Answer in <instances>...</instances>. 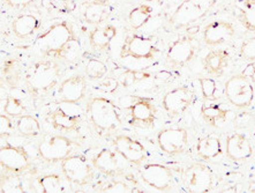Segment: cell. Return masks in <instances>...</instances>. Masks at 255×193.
I'll use <instances>...</instances> for the list:
<instances>
[{
	"label": "cell",
	"mask_w": 255,
	"mask_h": 193,
	"mask_svg": "<svg viewBox=\"0 0 255 193\" xmlns=\"http://www.w3.org/2000/svg\"><path fill=\"white\" fill-rule=\"evenodd\" d=\"M0 165L12 174H22L30 169L31 163L27 151L21 146L6 145L0 148Z\"/></svg>",
	"instance_id": "5bb4252c"
},
{
	"label": "cell",
	"mask_w": 255,
	"mask_h": 193,
	"mask_svg": "<svg viewBox=\"0 0 255 193\" xmlns=\"http://www.w3.org/2000/svg\"><path fill=\"white\" fill-rule=\"evenodd\" d=\"M81 51H82L81 42H80L79 38L75 36L74 38H72L71 41L56 54L54 59H60L65 61H74L81 56Z\"/></svg>",
	"instance_id": "d6a6232c"
},
{
	"label": "cell",
	"mask_w": 255,
	"mask_h": 193,
	"mask_svg": "<svg viewBox=\"0 0 255 193\" xmlns=\"http://www.w3.org/2000/svg\"><path fill=\"white\" fill-rule=\"evenodd\" d=\"M109 1H110V0H92V2L101 3V5H107Z\"/></svg>",
	"instance_id": "ee69618b"
},
{
	"label": "cell",
	"mask_w": 255,
	"mask_h": 193,
	"mask_svg": "<svg viewBox=\"0 0 255 193\" xmlns=\"http://www.w3.org/2000/svg\"><path fill=\"white\" fill-rule=\"evenodd\" d=\"M120 82L116 78H112V76H108V78H104L103 81L100 83V89L102 92L107 94H114L118 90V87Z\"/></svg>",
	"instance_id": "60d3db41"
},
{
	"label": "cell",
	"mask_w": 255,
	"mask_h": 193,
	"mask_svg": "<svg viewBox=\"0 0 255 193\" xmlns=\"http://www.w3.org/2000/svg\"><path fill=\"white\" fill-rule=\"evenodd\" d=\"M196 54V43L192 35L178 37L169 45L166 50V60L171 65L185 66L194 59Z\"/></svg>",
	"instance_id": "9a60e30c"
},
{
	"label": "cell",
	"mask_w": 255,
	"mask_h": 193,
	"mask_svg": "<svg viewBox=\"0 0 255 193\" xmlns=\"http://www.w3.org/2000/svg\"><path fill=\"white\" fill-rule=\"evenodd\" d=\"M225 153L232 161H245L253 155V147L249 137L235 132L230 134L225 141Z\"/></svg>",
	"instance_id": "d6986e66"
},
{
	"label": "cell",
	"mask_w": 255,
	"mask_h": 193,
	"mask_svg": "<svg viewBox=\"0 0 255 193\" xmlns=\"http://www.w3.org/2000/svg\"><path fill=\"white\" fill-rule=\"evenodd\" d=\"M87 93V79L81 74H74L63 80L58 88L60 102L66 104H76L82 101Z\"/></svg>",
	"instance_id": "e0dca14e"
},
{
	"label": "cell",
	"mask_w": 255,
	"mask_h": 193,
	"mask_svg": "<svg viewBox=\"0 0 255 193\" xmlns=\"http://www.w3.org/2000/svg\"><path fill=\"white\" fill-rule=\"evenodd\" d=\"M115 151L125 160V161L132 163L135 166H141L147 158V152L143 144L137 139L126 136V134H119L114 139Z\"/></svg>",
	"instance_id": "2e32d148"
},
{
	"label": "cell",
	"mask_w": 255,
	"mask_h": 193,
	"mask_svg": "<svg viewBox=\"0 0 255 193\" xmlns=\"http://www.w3.org/2000/svg\"><path fill=\"white\" fill-rule=\"evenodd\" d=\"M3 1L12 8H24V7L31 5L35 0H3Z\"/></svg>",
	"instance_id": "b9f144b4"
},
{
	"label": "cell",
	"mask_w": 255,
	"mask_h": 193,
	"mask_svg": "<svg viewBox=\"0 0 255 193\" xmlns=\"http://www.w3.org/2000/svg\"><path fill=\"white\" fill-rule=\"evenodd\" d=\"M10 118L12 117L5 114H1L0 116V134H1V138L9 137L14 133V124Z\"/></svg>",
	"instance_id": "ab89813d"
},
{
	"label": "cell",
	"mask_w": 255,
	"mask_h": 193,
	"mask_svg": "<svg viewBox=\"0 0 255 193\" xmlns=\"http://www.w3.org/2000/svg\"><path fill=\"white\" fill-rule=\"evenodd\" d=\"M150 75L151 74H149V73L129 70V71H126L124 74H122L119 82L122 83L124 87H130L135 82H139V81H142V80L150 78Z\"/></svg>",
	"instance_id": "8d00e7d4"
},
{
	"label": "cell",
	"mask_w": 255,
	"mask_h": 193,
	"mask_svg": "<svg viewBox=\"0 0 255 193\" xmlns=\"http://www.w3.org/2000/svg\"><path fill=\"white\" fill-rule=\"evenodd\" d=\"M216 1L217 0H185L171 15L169 23L176 29L189 27L205 17Z\"/></svg>",
	"instance_id": "5b68a950"
},
{
	"label": "cell",
	"mask_w": 255,
	"mask_h": 193,
	"mask_svg": "<svg viewBox=\"0 0 255 193\" xmlns=\"http://www.w3.org/2000/svg\"><path fill=\"white\" fill-rule=\"evenodd\" d=\"M142 182L159 192L171 191L176 184V176L170 167L161 163H145L140 169Z\"/></svg>",
	"instance_id": "52a82bcc"
},
{
	"label": "cell",
	"mask_w": 255,
	"mask_h": 193,
	"mask_svg": "<svg viewBox=\"0 0 255 193\" xmlns=\"http://www.w3.org/2000/svg\"><path fill=\"white\" fill-rule=\"evenodd\" d=\"M38 185L44 193H60L64 191V183L59 175L47 174L38 178Z\"/></svg>",
	"instance_id": "1f68e13d"
},
{
	"label": "cell",
	"mask_w": 255,
	"mask_h": 193,
	"mask_svg": "<svg viewBox=\"0 0 255 193\" xmlns=\"http://www.w3.org/2000/svg\"><path fill=\"white\" fill-rule=\"evenodd\" d=\"M239 54L244 60L255 61V37H251L243 42Z\"/></svg>",
	"instance_id": "74e56055"
},
{
	"label": "cell",
	"mask_w": 255,
	"mask_h": 193,
	"mask_svg": "<svg viewBox=\"0 0 255 193\" xmlns=\"http://www.w3.org/2000/svg\"><path fill=\"white\" fill-rule=\"evenodd\" d=\"M86 75L90 80H101L104 79L108 74V66L105 63L96 59V58H90L86 64Z\"/></svg>",
	"instance_id": "e575fe53"
},
{
	"label": "cell",
	"mask_w": 255,
	"mask_h": 193,
	"mask_svg": "<svg viewBox=\"0 0 255 193\" xmlns=\"http://www.w3.org/2000/svg\"><path fill=\"white\" fill-rule=\"evenodd\" d=\"M60 66L54 60H41L31 68L28 78V88L31 95H43L59 81Z\"/></svg>",
	"instance_id": "3957f363"
},
{
	"label": "cell",
	"mask_w": 255,
	"mask_h": 193,
	"mask_svg": "<svg viewBox=\"0 0 255 193\" xmlns=\"http://www.w3.org/2000/svg\"><path fill=\"white\" fill-rule=\"evenodd\" d=\"M194 102V92L187 86H180L171 89L162 100L163 109L171 118L184 115Z\"/></svg>",
	"instance_id": "7c38bea8"
},
{
	"label": "cell",
	"mask_w": 255,
	"mask_h": 193,
	"mask_svg": "<svg viewBox=\"0 0 255 193\" xmlns=\"http://www.w3.org/2000/svg\"><path fill=\"white\" fill-rule=\"evenodd\" d=\"M200 88H201L202 96L206 101H214L216 98L217 83L211 78H200Z\"/></svg>",
	"instance_id": "d590c367"
},
{
	"label": "cell",
	"mask_w": 255,
	"mask_h": 193,
	"mask_svg": "<svg viewBox=\"0 0 255 193\" xmlns=\"http://www.w3.org/2000/svg\"><path fill=\"white\" fill-rule=\"evenodd\" d=\"M129 124L137 127H149L155 124L157 117V108L150 97L133 96L128 105Z\"/></svg>",
	"instance_id": "8fae6325"
},
{
	"label": "cell",
	"mask_w": 255,
	"mask_h": 193,
	"mask_svg": "<svg viewBox=\"0 0 255 193\" xmlns=\"http://www.w3.org/2000/svg\"><path fill=\"white\" fill-rule=\"evenodd\" d=\"M242 75L246 76L247 79H250L251 81L255 80V61H251L247 66L242 71Z\"/></svg>",
	"instance_id": "7bdbcfd3"
},
{
	"label": "cell",
	"mask_w": 255,
	"mask_h": 193,
	"mask_svg": "<svg viewBox=\"0 0 255 193\" xmlns=\"http://www.w3.org/2000/svg\"><path fill=\"white\" fill-rule=\"evenodd\" d=\"M118 155V153L114 151V149H101L92 159L94 168H96L101 173L108 175V176H116L122 170Z\"/></svg>",
	"instance_id": "ffe728a7"
},
{
	"label": "cell",
	"mask_w": 255,
	"mask_h": 193,
	"mask_svg": "<svg viewBox=\"0 0 255 193\" xmlns=\"http://www.w3.org/2000/svg\"><path fill=\"white\" fill-rule=\"evenodd\" d=\"M50 123L54 130L72 132L79 129L80 118L78 116L68 115L60 109H57L50 115Z\"/></svg>",
	"instance_id": "4316f807"
},
{
	"label": "cell",
	"mask_w": 255,
	"mask_h": 193,
	"mask_svg": "<svg viewBox=\"0 0 255 193\" xmlns=\"http://www.w3.org/2000/svg\"><path fill=\"white\" fill-rule=\"evenodd\" d=\"M61 171L68 183L85 187L92 182L94 174L89 162L83 155H70L60 162Z\"/></svg>",
	"instance_id": "9c48e42d"
},
{
	"label": "cell",
	"mask_w": 255,
	"mask_h": 193,
	"mask_svg": "<svg viewBox=\"0 0 255 193\" xmlns=\"http://www.w3.org/2000/svg\"><path fill=\"white\" fill-rule=\"evenodd\" d=\"M235 34V25L231 22L225 20H215L203 29L202 41L208 46H216L230 42Z\"/></svg>",
	"instance_id": "ac0fdd59"
},
{
	"label": "cell",
	"mask_w": 255,
	"mask_h": 193,
	"mask_svg": "<svg viewBox=\"0 0 255 193\" xmlns=\"http://www.w3.org/2000/svg\"><path fill=\"white\" fill-rule=\"evenodd\" d=\"M118 34L117 28L112 24L96 27L89 34V43L96 50H107L110 48L111 42Z\"/></svg>",
	"instance_id": "d4e9b609"
},
{
	"label": "cell",
	"mask_w": 255,
	"mask_h": 193,
	"mask_svg": "<svg viewBox=\"0 0 255 193\" xmlns=\"http://www.w3.org/2000/svg\"><path fill=\"white\" fill-rule=\"evenodd\" d=\"M183 185L187 192L205 193L213 189V171L202 163H192L183 171Z\"/></svg>",
	"instance_id": "30bf717a"
},
{
	"label": "cell",
	"mask_w": 255,
	"mask_h": 193,
	"mask_svg": "<svg viewBox=\"0 0 255 193\" xmlns=\"http://www.w3.org/2000/svg\"><path fill=\"white\" fill-rule=\"evenodd\" d=\"M159 149L170 156L183 154L188 144V132L183 127H167L156 137Z\"/></svg>",
	"instance_id": "4fadbf2b"
},
{
	"label": "cell",
	"mask_w": 255,
	"mask_h": 193,
	"mask_svg": "<svg viewBox=\"0 0 255 193\" xmlns=\"http://www.w3.org/2000/svg\"><path fill=\"white\" fill-rule=\"evenodd\" d=\"M75 143L65 136L47 134L39 141L37 152L43 161L49 163L61 162L72 154Z\"/></svg>",
	"instance_id": "8992f818"
},
{
	"label": "cell",
	"mask_w": 255,
	"mask_h": 193,
	"mask_svg": "<svg viewBox=\"0 0 255 193\" xmlns=\"http://www.w3.org/2000/svg\"><path fill=\"white\" fill-rule=\"evenodd\" d=\"M74 37L75 34L72 24L63 21V22L53 23L44 32L38 35L35 44L46 57L54 58L56 54Z\"/></svg>",
	"instance_id": "7a4b0ae2"
},
{
	"label": "cell",
	"mask_w": 255,
	"mask_h": 193,
	"mask_svg": "<svg viewBox=\"0 0 255 193\" xmlns=\"http://www.w3.org/2000/svg\"><path fill=\"white\" fill-rule=\"evenodd\" d=\"M224 94L233 107L245 109L253 103L254 87L246 76L233 75L225 81Z\"/></svg>",
	"instance_id": "ba28073f"
},
{
	"label": "cell",
	"mask_w": 255,
	"mask_h": 193,
	"mask_svg": "<svg viewBox=\"0 0 255 193\" xmlns=\"http://www.w3.org/2000/svg\"><path fill=\"white\" fill-rule=\"evenodd\" d=\"M22 74V68L17 60L8 59L3 63L2 66V78L6 83L10 87H16L19 85Z\"/></svg>",
	"instance_id": "4dcf8cb0"
},
{
	"label": "cell",
	"mask_w": 255,
	"mask_h": 193,
	"mask_svg": "<svg viewBox=\"0 0 255 193\" xmlns=\"http://www.w3.org/2000/svg\"><path fill=\"white\" fill-rule=\"evenodd\" d=\"M158 52L159 49L155 37L130 32L124 39L119 57L122 59L132 58L135 60H151Z\"/></svg>",
	"instance_id": "277c9868"
},
{
	"label": "cell",
	"mask_w": 255,
	"mask_h": 193,
	"mask_svg": "<svg viewBox=\"0 0 255 193\" xmlns=\"http://www.w3.org/2000/svg\"><path fill=\"white\" fill-rule=\"evenodd\" d=\"M39 27L38 17L34 14H21L12 21L10 28L17 38L24 39L34 35Z\"/></svg>",
	"instance_id": "7402d4cb"
},
{
	"label": "cell",
	"mask_w": 255,
	"mask_h": 193,
	"mask_svg": "<svg viewBox=\"0 0 255 193\" xmlns=\"http://www.w3.org/2000/svg\"><path fill=\"white\" fill-rule=\"evenodd\" d=\"M2 111L3 114L9 116L12 118H19L21 116L25 115V109L23 102L15 96L8 95L6 96L5 102L2 105Z\"/></svg>",
	"instance_id": "836d02e7"
},
{
	"label": "cell",
	"mask_w": 255,
	"mask_h": 193,
	"mask_svg": "<svg viewBox=\"0 0 255 193\" xmlns=\"http://www.w3.org/2000/svg\"><path fill=\"white\" fill-rule=\"evenodd\" d=\"M111 12V8L107 5L92 2L83 10V19L89 24H100L108 19Z\"/></svg>",
	"instance_id": "f1b7e54d"
},
{
	"label": "cell",
	"mask_w": 255,
	"mask_h": 193,
	"mask_svg": "<svg viewBox=\"0 0 255 193\" xmlns=\"http://www.w3.org/2000/svg\"><path fill=\"white\" fill-rule=\"evenodd\" d=\"M87 116L97 133L107 134L122 124V110L114 101L104 96L94 97L87 105Z\"/></svg>",
	"instance_id": "6da1fadb"
},
{
	"label": "cell",
	"mask_w": 255,
	"mask_h": 193,
	"mask_svg": "<svg viewBox=\"0 0 255 193\" xmlns=\"http://www.w3.org/2000/svg\"><path fill=\"white\" fill-rule=\"evenodd\" d=\"M101 192H111V193H116V192H119V193H125V192H130L129 185L125 183V182L123 181H116V182H111V183H109L103 187L100 190Z\"/></svg>",
	"instance_id": "f35d334b"
},
{
	"label": "cell",
	"mask_w": 255,
	"mask_h": 193,
	"mask_svg": "<svg viewBox=\"0 0 255 193\" xmlns=\"http://www.w3.org/2000/svg\"><path fill=\"white\" fill-rule=\"evenodd\" d=\"M16 131L23 137L35 138L41 134L42 129L37 118L31 115H23L17 118Z\"/></svg>",
	"instance_id": "f546056e"
},
{
	"label": "cell",
	"mask_w": 255,
	"mask_h": 193,
	"mask_svg": "<svg viewBox=\"0 0 255 193\" xmlns=\"http://www.w3.org/2000/svg\"><path fill=\"white\" fill-rule=\"evenodd\" d=\"M223 153V147L220 138L214 136H205L200 138L196 143V154L200 159L206 160H215L220 158Z\"/></svg>",
	"instance_id": "603a6c76"
},
{
	"label": "cell",
	"mask_w": 255,
	"mask_h": 193,
	"mask_svg": "<svg viewBox=\"0 0 255 193\" xmlns=\"http://www.w3.org/2000/svg\"><path fill=\"white\" fill-rule=\"evenodd\" d=\"M236 17L246 30L255 32V0H237Z\"/></svg>",
	"instance_id": "cb8c5ba5"
},
{
	"label": "cell",
	"mask_w": 255,
	"mask_h": 193,
	"mask_svg": "<svg viewBox=\"0 0 255 193\" xmlns=\"http://www.w3.org/2000/svg\"><path fill=\"white\" fill-rule=\"evenodd\" d=\"M228 109L221 103H214L211 101H206L201 107V118L206 123L213 126H217L227 121Z\"/></svg>",
	"instance_id": "484cf974"
},
{
	"label": "cell",
	"mask_w": 255,
	"mask_h": 193,
	"mask_svg": "<svg viewBox=\"0 0 255 193\" xmlns=\"http://www.w3.org/2000/svg\"><path fill=\"white\" fill-rule=\"evenodd\" d=\"M229 61H230V53L224 49H218L211 50L210 52L207 53L202 63L203 68L209 75L221 78L229 66Z\"/></svg>",
	"instance_id": "44dd1931"
},
{
	"label": "cell",
	"mask_w": 255,
	"mask_h": 193,
	"mask_svg": "<svg viewBox=\"0 0 255 193\" xmlns=\"http://www.w3.org/2000/svg\"><path fill=\"white\" fill-rule=\"evenodd\" d=\"M154 7L149 3H140L128 13V23L133 29L144 27L154 15Z\"/></svg>",
	"instance_id": "83f0119b"
}]
</instances>
